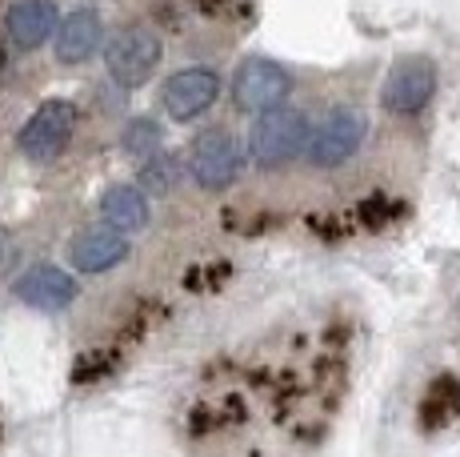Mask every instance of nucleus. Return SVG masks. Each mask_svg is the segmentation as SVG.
I'll use <instances>...</instances> for the list:
<instances>
[{
  "instance_id": "nucleus-6",
  "label": "nucleus",
  "mask_w": 460,
  "mask_h": 457,
  "mask_svg": "<svg viewBox=\"0 0 460 457\" xmlns=\"http://www.w3.org/2000/svg\"><path fill=\"white\" fill-rule=\"evenodd\" d=\"M76 137V104L57 96V101H44L37 112L21 125L16 133V148H21L24 161L32 165H49L57 157H65V148Z\"/></svg>"
},
{
  "instance_id": "nucleus-8",
  "label": "nucleus",
  "mask_w": 460,
  "mask_h": 457,
  "mask_svg": "<svg viewBox=\"0 0 460 457\" xmlns=\"http://www.w3.org/2000/svg\"><path fill=\"white\" fill-rule=\"evenodd\" d=\"M13 297L29 309L60 313L81 297V281H76V273L60 269L57 261H32L13 277Z\"/></svg>"
},
{
  "instance_id": "nucleus-5",
  "label": "nucleus",
  "mask_w": 460,
  "mask_h": 457,
  "mask_svg": "<svg viewBox=\"0 0 460 457\" xmlns=\"http://www.w3.org/2000/svg\"><path fill=\"white\" fill-rule=\"evenodd\" d=\"M228 89H233V104H236V109L261 117V112L288 104L296 81H293V73H288L280 60H272V57H244L241 65H236Z\"/></svg>"
},
{
  "instance_id": "nucleus-13",
  "label": "nucleus",
  "mask_w": 460,
  "mask_h": 457,
  "mask_svg": "<svg viewBox=\"0 0 460 457\" xmlns=\"http://www.w3.org/2000/svg\"><path fill=\"white\" fill-rule=\"evenodd\" d=\"M96 209H101V221L120 228V233H140L148 225V217H153V201H148V193L137 181L109 184L101 193V201H96Z\"/></svg>"
},
{
  "instance_id": "nucleus-14",
  "label": "nucleus",
  "mask_w": 460,
  "mask_h": 457,
  "mask_svg": "<svg viewBox=\"0 0 460 457\" xmlns=\"http://www.w3.org/2000/svg\"><path fill=\"white\" fill-rule=\"evenodd\" d=\"M120 153L132 157V161H148L153 153H161L164 148V121L161 117H148V112H137V117H128L125 125H120V137H117Z\"/></svg>"
},
{
  "instance_id": "nucleus-7",
  "label": "nucleus",
  "mask_w": 460,
  "mask_h": 457,
  "mask_svg": "<svg viewBox=\"0 0 460 457\" xmlns=\"http://www.w3.org/2000/svg\"><path fill=\"white\" fill-rule=\"evenodd\" d=\"M220 93H225V76L212 65H184L161 85V112L176 125H189L217 109Z\"/></svg>"
},
{
  "instance_id": "nucleus-12",
  "label": "nucleus",
  "mask_w": 460,
  "mask_h": 457,
  "mask_svg": "<svg viewBox=\"0 0 460 457\" xmlns=\"http://www.w3.org/2000/svg\"><path fill=\"white\" fill-rule=\"evenodd\" d=\"M60 8L57 0H13L4 8V32H8V45L21 49V52H37L40 45H49L57 37V24H60Z\"/></svg>"
},
{
  "instance_id": "nucleus-10",
  "label": "nucleus",
  "mask_w": 460,
  "mask_h": 457,
  "mask_svg": "<svg viewBox=\"0 0 460 457\" xmlns=\"http://www.w3.org/2000/svg\"><path fill=\"white\" fill-rule=\"evenodd\" d=\"M104 45H109V29H104L101 8L81 4L60 16L57 37H52V57L65 68H81L93 57H104Z\"/></svg>"
},
{
  "instance_id": "nucleus-1",
  "label": "nucleus",
  "mask_w": 460,
  "mask_h": 457,
  "mask_svg": "<svg viewBox=\"0 0 460 457\" xmlns=\"http://www.w3.org/2000/svg\"><path fill=\"white\" fill-rule=\"evenodd\" d=\"M308 137H313V121L305 117V109L280 104V109H269L252 121L244 145H249V161L256 169L277 173L308 153Z\"/></svg>"
},
{
  "instance_id": "nucleus-2",
  "label": "nucleus",
  "mask_w": 460,
  "mask_h": 457,
  "mask_svg": "<svg viewBox=\"0 0 460 457\" xmlns=\"http://www.w3.org/2000/svg\"><path fill=\"white\" fill-rule=\"evenodd\" d=\"M164 60V40L153 24H120L117 32H109V45H104V68H109V81L117 89H145L156 76Z\"/></svg>"
},
{
  "instance_id": "nucleus-15",
  "label": "nucleus",
  "mask_w": 460,
  "mask_h": 457,
  "mask_svg": "<svg viewBox=\"0 0 460 457\" xmlns=\"http://www.w3.org/2000/svg\"><path fill=\"white\" fill-rule=\"evenodd\" d=\"M181 181H184V165L172 148H161V153H153L148 161L137 165V184L148 197H168V193H176Z\"/></svg>"
},
{
  "instance_id": "nucleus-17",
  "label": "nucleus",
  "mask_w": 460,
  "mask_h": 457,
  "mask_svg": "<svg viewBox=\"0 0 460 457\" xmlns=\"http://www.w3.org/2000/svg\"><path fill=\"white\" fill-rule=\"evenodd\" d=\"M4 65H8V49L0 45V73H4Z\"/></svg>"
},
{
  "instance_id": "nucleus-3",
  "label": "nucleus",
  "mask_w": 460,
  "mask_h": 457,
  "mask_svg": "<svg viewBox=\"0 0 460 457\" xmlns=\"http://www.w3.org/2000/svg\"><path fill=\"white\" fill-rule=\"evenodd\" d=\"M249 145L233 133L228 125H208L192 137L189 145V177L205 193H225L241 181Z\"/></svg>"
},
{
  "instance_id": "nucleus-9",
  "label": "nucleus",
  "mask_w": 460,
  "mask_h": 457,
  "mask_svg": "<svg viewBox=\"0 0 460 457\" xmlns=\"http://www.w3.org/2000/svg\"><path fill=\"white\" fill-rule=\"evenodd\" d=\"M437 65L429 57H401L385 76V89H380V104L393 117H417L424 104L437 93Z\"/></svg>"
},
{
  "instance_id": "nucleus-16",
  "label": "nucleus",
  "mask_w": 460,
  "mask_h": 457,
  "mask_svg": "<svg viewBox=\"0 0 460 457\" xmlns=\"http://www.w3.org/2000/svg\"><path fill=\"white\" fill-rule=\"evenodd\" d=\"M4 273H21V245H16L13 233L0 228V277Z\"/></svg>"
},
{
  "instance_id": "nucleus-4",
  "label": "nucleus",
  "mask_w": 460,
  "mask_h": 457,
  "mask_svg": "<svg viewBox=\"0 0 460 457\" xmlns=\"http://www.w3.org/2000/svg\"><path fill=\"white\" fill-rule=\"evenodd\" d=\"M368 137V117L357 109V104H332L321 121L313 125V137H308V153L305 161L313 169H341L344 161L360 153Z\"/></svg>"
},
{
  "instance_id": "nucleus-11",
  "label": "nucleus",
  "mask_w": 460,
  "mask_h": 457,
  "mask_svg": "<svg viewBox=\"0 0 460 457\" xmlns=\"http://www.w3.org/2000/svg\"><path fill=\"white\" fill-rule=\"evenodd\" d=\"M128 253H132L128 233H120V228H112L104 221L93 228H81V233L73 237V245H68V261H73V269L84 277H101V273H109V269L125 265Z\"/></svg>"
}]
</instances>
